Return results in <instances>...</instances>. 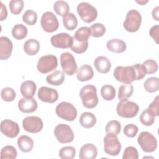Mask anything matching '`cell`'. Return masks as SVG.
<instances>
[{"instance_id":"30bf717a","label":"cell","mask_w":159,"mask_h":159,"mask_svg":"<svg viewBox=\"0 0 159 159\" xmlns=\"http://www.w3.org/2000/svg\"><path fill=\"white\" fill-rule=\"evenodd\" d=\"M54 135L61 143H70L74 139L73 130L69 125L65 124H60L55 127Z\"/></svg>"},{"instance_id":"1f68e13d","label":"cell","mask_w":159,"mask_h":159,"mask_svg":"<svg viewBox=\"0 0 159 159\" xmlns=\"http://www.w3.org/2000/svg\"><path fill=\"white\" fill-rule=\"evenodd\" d=\"M116 89L114 86L109 84H105L101 89L102 98L106 101H112L116 96Z\"/></svg>"},{"instance_id":"e0dca14e","label":"cell","mask_w":159,"mask_h":159,"mask_svg":"<svg viewBox=\"0 0 159 159\" xmlns=\"http://www.w3.org/2000/svg\"><path fill=\"white\" fill-rule=\"evenodd\" d=\"M12 48V42L8 37L4 36L0 37V59L1 60H6L11 57Z\"/></svg>"},{"instance_id":"44dd1931","label":"cell","mask_w":159,"mask_h":159,"mask_svg":"<svg viewBox=\"0 0 159 159\" xmlns=\"http://www.w3.org/2000/svg\"><path fill=\"white\" fill-rule=\"evenodd\" d=\"M96 70L101 73H107L111 67L110 60L104 56H99L94 61Z\"/></svg>"},{"instance_id":"5bb4252c","label":"cell","mask_w":159,"mask_h":159,"mask_svg":"<svg viewBox=\"0 0 159 159\" xmlns=\"http://www.w3.org/2000/svg\"><path fill=\"white\" fill-rule=\"evenodd\" d=\"M51 44L58 48H71L73 45V37L67 33H60L53 35L50 39Z\"/></svg>"},{"instance_id":"8d00e7d4","label":"cell","mask_w":159,"mask_h":159,"mask_svg":"<svg viewBox=\"0 0 159 159\" xmlns=\"http://www.w3.org/2000/svg\"><path fill=\"white\" fill-rule=\"evenodd\" d=\"M73 45L71 47V50L76 53L81 54L86 51L88 47V41L79 42L76 40L73 37Z\"/></svg>"},{"instance_id":"7402d4cb","label":"cell","mask_w":159,"mask_h":159,"mask_svg":"<svg viewBox=\"0 0 159 159\" xmlns=\"http://www.w3.org/2000/svg\"><path fill=\"white\" fill-rule=\"evenodd\" d=\"M76 77L80 81H86L93 78L94 71L93 68L89 65H83L77 70Z\"/></svg>"},{"instance_id":"277c9868","label":"cell","mask_w":159,"mask_h":159,"mask_svg":"<svg viewBox=\"0 0 159 159\" xmlns=\"http://www.w3.org/2000/svg\"><path fill=\"white\" fill-rule=\"evenodd\" d=\"M141 22L140 13L136 9H130L126 14L123 26L127 32H135L139 29Z\"/></svg>"},{"instance_id":"83f0119b","label":"cell","mask_w":159,"mask_h":159,"mask_svg":"<svg viewBox=\"0 0 159 159\" xmlns=\"http://www.w3.org/2000/svg\"><path fill=\"white\" fill-rule=\"evenodd\" d=\"M64 27L68 30H73L78 26V19L75 14L68 12L63 17Z\"/></svg>"},{"instance_id":"4fadbf2b","label":"cell","mask_w":159,"mask_h":159,"mask_svg":"<svg viewBox=\"0 0 159 159\" xmlns=\"http://www.w3.org/2000/svg\"><path fill=\"white\" fill-rule=\"evenodd\" d=\"M22 127L26 132L36 134L42 130L43 123L39 117L27 116L22 121Z\"/></svg>"},{"instance_id":"f35d334b","label":"cell","mask_w":159,"mask_h":159,"mask_svg":"<svg viewBox=\"0 0 159 159\" xmlns=\"http://www.w3.org/2000/svg\"><path fill=\"white\" fill-rule=\"evenodd\" d=\"M22 20L27 25H33L37 22V14L34 11L28 9L23 14Z\"/></svg>"},{"instance_id":"7a4b0ae2","label":"cell","mask_w":159,"mask_h":159,"mask_svg":"<svg viewBox=\"0 0 159 159\" xmlns=\"http://www.w3.org/2000/svg\"><path fill=\"white\" fill-rule=\"evenodd\" d=\"M114 76L118 81L124 84H130L137 81V75L134 66H118L114 71Z\"/></svg>"},{"instance_id":"f5cc1de1","label":"cell","mask_w":159,"mask_h":159,"mask_svg":"<svg viewBox=\"0 0 159 159\" xmlns=\"http://www.w3.org/2000/svg\"><path fill=\"white\" fill-rule=\"evenodd\" d=\"M136 2L139 4H141V5H144L145 4L147 3L148 2V1H136Z\"/></svg>"},{"instance_id":"5b68a950","label":"cell","mask_w":159,"mask_h":159,"mask_svg":"<svg viewBox=\"0 0 159 159\" xmlns=\"http://www.w3.org/2000/svg\"><path fill=\"white\" fill-rule=\"evenodd\" d=\"M55 112L59 117L67 121H73L77 117L76 109L68 102L59 103L55 108Z\"/></svg>"},{"instance_id":"f907efd6","label":"cell","mask_w":159,"mask_h":159,"mask_svg":"<svg viewBox=\"0 0 159 159\" xmlns=\"http://www.w3.org/2000/svg\"><path fill=\"white\" fill-rule=\"evenodd\" d=\"M1 20H4L7 16V11L6 6L1 1Z\"/></svg>"},{"instance_id":"b9f144b4","label":"cell","mask_w":159,"mask_h":159,"mask_svg":"<svg viewBox=\"0 0 159 159\" xmlns=\"http://www.w3.org/2000/svg\"><path fill=\"white\" fill-rule=\"evenodd\" d=\"M16 94L15 91L9 87L4 88L1 91V97L2 99L6 102H11L16 98Z\"/></svg>"},{"instance_id":"7c38bea8","label":"cell","mask_w":159,"mask_h":159,"mask_svg":"<svg viewBox=\"0 0 159 159\" xmlns=\"http://www.w3.org/2000/svg\"><path fill=\"white\" fill-rule=\"evenodd\" d=\"M60 64L63 72L70 76L75 74L78 70L75 57L69 52H64L61 54Z\"/></svg>"},{"instance_id":"c3c4849f","label":"cell","mask_w":159,"mask_h":159,"mask_svg":"<svg viewBox=\"0 0 159 159\" xmlns=\"http://www.w3.org/2000/svg\"><path fill=\"white\" fill-rule=\"evenodd\" d=\"M133 66H134V67L135 68V72H136L137 81V80H140L142 78H143L145 76L146 73L145 72V70L143 69V67L142 65L140 64V63H136V64L134 65Z\"/></svg>"},{"instance_id":"f6af8a7d","label":"cell","mask_w":159,"mask_h":159,"mask_svg":"<svg viewBox=\"0 0 159 159\" xmlns=\"http://www.w3.org/2000/svg\"><path fill=\"white\" fill-rule=\"evenodd\" d=\"M139 153L135 147L132 146L127 147L122 155V159H138Z\"/></svg>"},{"instance_id":"484cf974","label":"cell","mask_w":159,"mask_h":159,"mask_svg":"<svg viewBox=\"0 0 159 159\" xmlns=\"http://www.w3.org/2000/svg\"><path fill=\"white\" fill-rule=\"evenodd\" d=\"M79 122L82 127L89 129L94 126L96 123V118L92 112H84L81 114Z\"/></svg>"},{"instance_id":"d6a6232c","label":"cell","mask_w":159,"mask_h":159,"mask_svg":"<svg viewBox=\"0 0 159 159\" xmlns=\"http://www.w3.org/2000/svg\"><path fill=\"white\" fill-rule=\"evenodd\" d=\"M91 35L90 28L88 27H81L76 31L73 37L77 41L84 42L88 41Z\"/></svg>"},{"instance_id":"836d02e7","label":"cell","mask_w":159,"mask_h":159,"mask_svg":"<svg viewBox=\"0 0 159 159\" xmlns=\"http://www.w3.org/2000/svg\"><path fill=\"white\" fill-rule=\"evenodd\" d=\"M53 9L58 15L63 17L65 14L68 13L70 7L66 1L60 0L55 2L53 4Z\"/></svg>"},{"instance_id":"7dc6e473","label":"cell","mask_w":159,"mask_h":159,"mask_svg":"<svg viewBox=\"0 0 159 159\" xmlns=\"http://www.w3.org/2000/svg\"><path fill=\"white\" fill-rule=\"evenodd\" d=\"M158 104V96H157L153 99V101L149 104L148 108L147 109V111L154 117L158 116L159 115Z\"/></svg>"},{"instance_id":"3957f363","label":"cell","mask_w":159,"mask_h":159,"mask_svg":"<svg viewBox=\"0 0 159 159\" xmlns=\"http://www.w3.org/2000/svg\"><path fill=\"white\" fill-rule=\"evenodd\" d=\"M139 111V106L137 103L127 99L120 100L116 107L117 114L124 118H132L137 116Z\"/></svg>"},{"instance_id":"ac0fdd59","label":"cell","mask_w":159,"mask_h":159,"mask_svg":"<svg viewBox=\"0 0 159 159\" xmlns=\"http://www.w3.org/2000/svg\"><path fill=\"white\" fill-rule=\"evenodd\" d=\"M38 104L35 99L32 98H21L18 102L19 109L24 113H31L35 111Z\"/></svg>"},{"instance_id":"ab89813d","label":"cell","mask_w":159,"mask_h":159,"mask_svg":"<svg viewBox=\"0 0 159 159\" xmlns=\"http://www.w3.org/2000/svg\"><path fill=\"white\" fill-rule=\"evenodd\" d=\"M142 65L146 74H153L158 70V64L154 60L148 59L143 61Z\"/></svg>"},{"instance_id":"60d3db41","label":"cell","mask_w":159,"mask_h":159,"mask_svg":"<svg viewBox=\"0 0 159 159\" xmlns=\"http://www.w3.org/2000/svg\"><path fill=\"white\" fill-rule=\"evenodd\" d=\"M91 34L93 37H101L106 32L105 26L101 23H95L90 27Z\"/></svg>"},{"instance_id":"cb8c5ba5","label":"cell","mask_w":159,"mask_h":159,"mask_svg":"<svg viewBox=\"0 0 159 159\" xmlns=\"http://www.w3.org/2000/svg\"><path fill=\"white\" fill-rule=\"evenodd\" d=\"M17 143L19 149L24 153L31 152L34 147L33 140L32 138L25 135L20 136L17 139Z\"/></svg>"},{"instance_id":"ffe728a7","label":"cell","mask_w":159,"mask_h":159,"mask_svg":"<svg viewBox=\"0 0 159 159\" xmlns=\"http://www.w3.org/2000/svg\"><path fill=\"white\" fill-rule=\"evenodd\" d=\"M36 89V84L31 80L24 81L20 87L21 94L25 98H32L35 93Z\"/></svg>"},{"instance_id":"7bdbcfd3","label":"cell","mask_w":159,"mask_h":159,"mask_svg":"<svg viewBox=\"0 0 159 159\" xmlns=\"http://www.w3.org/2000/svg\"><path fill=\"white\" fill-rule=\"evenodd\" d=\"M24 1L22 0H11L9 2V6L11 12L15 15L21 12L24 7Z\"/></svg>"},{"instance_id":"9a60e30c","label":"cell","mask_w":159,"mask_h":159,"mask_svg":"<svg viewBox=\"0 0 159 159\" xmlns=\"http://www.w3.org/2000/svg\"><path fill=\"white\" fill-rule=\"evenodd\" d=\"M0 129L2 134L9 138L17 137L20 131L17 123L10 119L2 120L0 125Z\"/></svg>"},{"instance_id":"d6986e66","label":"cell","mask_w":159,"mask_h":159,"mask_svg":"<svg viewBox=\"0 0 159 159\" xmlns=\"http://www.w3.org/2000/svg\"><path fill=\"white\" fill-rule=\"evenodd\" d=\"M97 155L96 147L93 143H86L80 150L79 158L80 159H94L96 158Z\"/></svg>"},{"instance_id":"74e56055","label":"cell","mask_w":159,"mask_h":159,"mask_svg":"<svg viewBox=\"0 0 159 159\" xmlns=\"http://www.w3.org/2000/svg\"><path fill=\"white\" fill-rule=\"evenodd\" d=\"M75 154L76 150L73 147L66 146L60 150L58 155L62 159H73L75 157Z\"/></svg>"},{"instance_id":"681fc988","label":"cell","mask_w":159,"mask_h":159,"mask_svg":"<svg viewBox=\"0 0 159 159\" xmlns=\"http://www.w3.org/2000/svg\"><path fill=\"white\" fill-rule=\"evenodd\" d=\"M149 34L150 37L155 40V42L158 43V34H159V25L158 24L152 26L150 30Z\"/></svg>"},{"instance_id":"4316f807","label":"cell","mask_w":159,"mask_h":159,"mask_svg":"<svg viewBox=\"0 0 159 159\" xmlns=\"http://www.w3.org/2000/svg\"><path fill=\"white\" fill-rule=\"evenodd\" d=\"M65 80L64 73L60 70H55L46 77L47 82L53 86H60Z\"/></svg>"},{"instance_id":"8992f818","label":"cell","mask_w":159,"mask_h":159,"mask_svg":"<svg viewBox=\"0 0 159 159\" xmlns=\"http://www.w3.org/2000/svg\"><path fill=\"white\" fill-rule=\"evenodd\" d=\"M76 9L81 19L86 23H91L97 18L98 11L96 8L87 2L79 3Z\"/></svg>"},{"instance_id":"e575fe53","label":"cell","mask_w":159,"mask_h":159,"mask_svg":"<svg viewBox=\"0 0 159 159\" xmlns=\"http://www.w3.org/2000/svg\"><path fill=\"white\" fill-rule=\"evenodd\" d=\"M1 159H14L17 156L16 149L12 145H6L1 150Z\"/></svg>"},{"instance_id":"8fae6325","label":"cell","mask_w":159,"mask_h":159,"mask_svg":"<svg viewBox=\"0 0 159 159\" xmlns=\"http://www.w3.org/2000/svg\"><path fill=\"white\" fill-rule=\"evenodd\" d=\"M40 24L43 30L48 33L56 31L59 26V22L56 16L50 11L45 12L42 14Z\"/></svg>"},{"instance_id":"f1b7e54d","label":"cell","mask_w":159,"mask_h":159,"mask_svg":"<svg viewBox=\"0 0 159 159\" xmlns=\"http://www.w3.org/2000/svg\"><path fill=\"white\" fill-rule=\"evenodd\" d=\"M27 28L22 24L15 25L12 29V37L17 40H22L24 39L27 34Z\"/></svg>"},{"instance_id":"ba28073f","label":"cell","mask_w":159,"mask_h":159,"mask_svg":"<svg viewBox=\"0 0 159 159\" xmlns=\"http://www.w3.org/2000/svg\"><path fill=\"white\" fill-rule=\"evenodd\" d=\"M104 150L107 155H117L121 150V144L117 137L114 134H107L104 137Z\"/></svg>"},{"instance_id":"d590c367","label":"cell","mask_w":159,"mask_h":159,"mask_svg":"<svg viewBox=\"0 0 159 159\" xmlns=\"http://www.w3.org/2000/svg\"><path fill=\"white\" fill-rule=\"evenodd\" d=\"M121 125L120 123L116 120H112L107 122L106 125L105 130L106 134H114L117 135L120 132Z\"/></svg>"},{"instance_id":"816d5d0a","label":"cell","mask_w":159,"mask_h":159,"mask_svg":"<svg viewBox=\"0 0 159 159\" xmlns=\"http://www.w3.org/2000/svg\"><path fill=\"white\" fill-rule=\"evenodd\" d=\"M158 8H159L158 6L155 7V8L153 9L152 12V17L156 21L159 20V18H158V11H159V10H158Z\"/></svg>"},{"instance_id":"603a6c76","label":"cell","mask_w":159,"mask_h":159,"mask_svg":"<svg viewBox=\"0 0 159 159\" xmlns=\"http://www.w3.org/2000/svg\"><path fill=\"white\" fill-rule=\"evenodd\" d=\"M106 47L109 51L115 53L124 52L127 48L125 42L119 39H112L108 40Z\"/></svg>"},{"instance_id":"52a82bcc","label":"cell","mask_w":159,"mask_h":159,"mask_svg":"<svg viewBox=\"0 0 159 159\" xmlns=\"http://www.w3.org/2000/svg\"><path fill=\"white\" fill-rule=\"evenodd\" d=\"M137 142L142 150L145 152L151 153L157 149V140L156 138L148 132H142L138 137Z\"/></svg>"},{"instance_id":"ee69618b","label":"cell","mask_w":159,"mask_h":159,"mask_svg":"<svg viewBox=\"0 0 159 159\" xmlns=\"http://www.w3.org/2000/svg\"><path fill=\"white\" fill-rule=\"evenodd\" d=\"M155 117L152 116L147 109H145L140 114V120L143 125L145 126H150L154 123Z\"/></svg>"},{"instance_id":"6da1fadb","label":"cell","mask_w":159,"mask_h":159,"mask_svg":"<svg viewBox=\"0 0 159 159\" xmlns=\"http://www.w3.org/2000/svg\"><path fill=\"white\" fill-rule=\"evenodd\" d=\"M80 96L83 105L88 109H92L98 104L96 88L92 84L84 86L80 91Z\"/></svg>"},{"instance_id":"9c48e42d","label":"cell","mask_w":159,"mask_h":159,"mask_svg":"<svg viewBox=\"0 0 159 159\" xmlns=\"http://www.w3.org/2000/svg\"><path fill=\"white\" fill-rule=\"evenodd\" d=\"M58 66V60L53 55H46L41 57L37 64L38 71L43 74L55 70Z\"/></svg>"},{"instance_id":"bcb514c9","label":"cell","mask_w":159,"mask_h":159,"mask_svg":"<svg viewBox=\"0 0 159 159\" xmlns=\"http://www.w3.org/2000/svg\"><path fill=\"white\" fill-rule=\"evenodd\" d=\"M138 130L139 129L136 125L133 124H129L124 127L123 132L125 136L130 138H133L137 135Z\"/></svg>"},{"instance_id":"2e32d148","label":"cell","mask_w":159,"mask_h":159,"mask_svg":"<svg viewBox=\"0 0 159 159\" xmlns=\"http://www.w3.org/2000/svg\"><path fill=\"white\" fill-rule=\"evenodd\" d=\"M37 96L39 99L45 102L53 103L58 99V93L53 88L47 86H42L39 88Z\"/></svg>"},{"instance_id":"4dcf8cb0","label":"cell","mask_w":159,"mask_h":159,"mask_svg":"<svg viewBox=\"0 0 159 159\" xmlns=\"http://www.w3.org/2000/svg\"><path fill=\"white\" fill-rule=\"evenodd\" d=\"M134 92V86L130 84H125L121 85L119 88L118 98L120 100L127 99L132 95Z\"/></svg>"},{"instance_id":"f546056e","label":"cell","mask_w":159,"mask_h":159,"mask_svg":"<svg viewBox=\"0 0 159 159\" xmlns=\"http://www.w3.org/2000/svg\"><path fill=\"white\" fill-rule=\"evenodd\" d=\"M143 87L148 93H155L159 89V79L157 77H150L143 83Z\"/></svg>"},{"instance_id":"d4e9b609","label":"cell","mask_w":159,"mask_h":159,"mask_svg":"<svg viewBox=\"0 0 159 159\" xmlns=\"http://www.w3.org/2000/svg\"><path fill=\"white\" fill-rule=\"evenodd\" d=\"M40 43L39 42L34 39H28L24 43V50L28 55H35L40 50Z\"/></svg>"}]
</instances>
